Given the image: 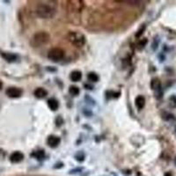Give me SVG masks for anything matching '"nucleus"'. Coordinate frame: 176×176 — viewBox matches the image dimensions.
Wrapping results in <instances>:
<instances>
[{"label": "nucleus", "instance_id": "1", "mask_svg": "<svg viewBox=\"0 0 176 176\" xmlns=\"http://www.w3.org/2000/svg\"><path fill=\"white\" fill-rule=\"evenodd\" d=\"M35 12L37 16L42 19H51L56 15V10L49 4H40L37 5Z\"/></svg>", "mask_w": 176, "mask_h": 176}, {"label": "nucleus", "instance_id": "2", "mask_svg": "<svg viewBox=\"0 0 176 176\" xmlns=\"http://www.w3.org/2000/svg\"><path fill=\"white\" fill-rule=\"evenodd\" d=\"M49 34L46 32H38L34 34L33 36V38L31 40V45L32 47H41V46H43L46 43H48L49 42Z\"/></svg>", "mask_w": 176, "mask_h": 176}, {"label": "nucleus", "instance_id": "3", "mask_svg": "<svg viewBox=\"0 0 176 176\" xmlns=\"http://www.w3.org/2000/svg\"><path fill=\"white\" fill-rule=\"evenodd\" d=\"M68 40L71 43L76 47H83L86 44V36L79 32H70L68 34Z\"/></svg>", "mask_w": 176, "mask_h": 176}, {"label": "nucleus", "instance_id": "4", "mask_svg": "<svg viewBox=\"0 0 176 176\" xmlns=\"http://www.w3.org/2000/svg\"><path fill=\"white\" fill-rule=\"evenodd\" d=\"M64 51L60 48H52L48 52V58L52 62H59L64 57Z\"/></svg>", "mask_w": 176, "mask_h": 176}, {"label": "nucleus", "instance_id": "5", "mask_svg": "<svg viewBox=\"0 0 176 176\" xmlns=\"http://www.w3.org/2000/svg\"><path fill=\"white\" fill-rule=\"evenodd\" d=\"M22 90L20 88L14 87V86H12L6 89L5 91V94L9 97V98H20V96L22 95Z\"/></svg>", "mask_w": 176, "mask_h": 176}, {"label": "nucleus", "instance_id": "6", "mask_svg": "<svg viewBox=\"0 0 176 176\" xmlns=\"http://www.w3.org/2000/svg\"><path fill=\"white\" fill-rule=\"evenodd\" d=\"M151 87L156 93L157 95H161V83L159 78H152V82H151Z\"/></svg>", "mask_w": 176, "mask_h": 176}, {"label": "nucleus", "instance_id": "7", "mask_svg": "<svg viewBox=\"0 0 176 176\" xmlns=\"http://www.w3.org/2000/svg\"><path fill=\"white\" fill-rule=\"evenodd\" d=\"M0 56L5 59L6 62L8 63H13L17 59H18V56L14 53H11V52H4L1 51L0 52Z\"/></svg>", "mask_w": 176, "mask_h": 176}, {"label": "nucleus", "instance_id": "8", "mask_svg": "<svg viewBox=\"0 0 176 176\" xmlns=\"http://www.w3.org/2000/svg\"><path fill=\"white\" fill-rule=\"evenodd\" d=\"M61 142V139L60 137L57 136H54V135H51L48 137L47 139V143H48V145L51 148H56L59 145V144Z\"/></svg>", "mask_w": 176, "mask_h": 176}, {"label": "nucleus", "instance_id": "9", "mask_svg": "<svg viewBox=\"0 0 176 176\" xmlns=\"http://www.w3.org/2000/svg\"><path fill=\"white\" fill-rule=\"evenodd\" d=\"M23 159H24V154L20 152H12L10 155V161L13 164L20 163L23 160Z\"/></svg>", "mask_w": 176, "mask_h": 176}, {"label": "nucleus", "instance_id": "10", "mask_svg": "<svg viewBox=\"0 0 176 176\" xmlns=\"http://www.w3.org/2000/svg\"><path fill=\"white\" fill-rule=\"evenodd\" d=\"M135 105L137 107V109L141 110L144 108V107L145 106V99L142 95H139L137 96L136 100H135Z\"/></svg>", "mask_w": 176, "mask_h": 176}, {"label": "nucleus", "instance_id": "11", "mask_svg": "<svg viewBox=\"0 0 176 176\" xmlns=\"http://www.w3.org/2000/svg\"><path fill=\"white\" fill-rule=\"evenodd\" d=\"M34 96L36 97V98L38 99H43L45 98L46 96H47V94H48V92L42 87H39L37 88V89H35V91H34Z\"/></svg>", "mask_w": 176, "mask_h": 176}, {"label": "nucleus", "instance_id": "12", "mask_svg": "<svg viewBox=\"0 0 176 176\" xmlns=\"http://www.w3.org/2000/svg\"><path fill=\"white\" fill-rule=\"evenodd\" d=\"M70 78L73 82H78L82 78V72L79 71H74L70 75Z\"/></svg>", "mask_w": 176, "mask_h": 176}, {"label": "nucleus", "instance_id": "13", "mask_svg": "<svg viewBox=\"0 0 176 176\" xmlns=\"http://www.w3.org/2000/svg\"><path fill=\"white\" fill-rule=\"evenodd\" d=\"M48 106L52 111L57 110L59 108V102L54 98H50L48 100Z\"/></svg>", "mask_w": 176, "mask_h": 176}, {"label": "nucleus", "instance_id": "14", "mask_svg": "<svg viewBox=\"0 0 176 176\" xmlns=\"http://www.w3.org/2000/svg\"><path fill=\"white\" fill-rule=\"evenodd\" d=\"M69 93L72 96H78L79 94V88L78 86H71L69 88Z\"/></svg>", "mask_w": 176, "mask_h": 176}, {"label": "nucleus", "instance_id": "15", "mask_svg": "<svg viewBox=\"0 0 176 176\" xmlns=\"http://www.w3.org/2000/svg\"><path fill=\"white\" fill-rule=\"evenodd\" d=\"M87 78L91 82H97L99 80V76L95 72H89L87 74Z\"/></svg>", "mask_w": 176, "mask_h": 176}, {"label": "nucleus", "instance_id": "16", "mask_svg": "<svg viewBox=\"0 0 176 176\" xmlns=\"http://www.w3.org/2000/svg\"><path fill=\"white\" fill-rule=\"evenodd\" d=\"M147 42V40L144 39V40H142V41H140L139 42H138V44H137V49H142L144 46H145V44H146Z\"/></svg>", "mask_w": 176, "mask_h": 176}, {"label": "nucleus", "instance_id": "17", "mask_svg": "<svg viewBox=\"0 0 176 176\" xmlns=\"http://www.w3.org/2000/svg\"><path fill=\"white\" fill-rule=\"evenodd\" d=\"M32 155H34V156H36L37 159H41V158H44L45 156V154H44V152L43 151H38V152H36L34 154H32Z\"/></svg>", "mask_w": 176, "mask_h": 176}, {"label": "nucleus", "instance_id": "18", "mask_svg": "<svg viewBox=\"0 0 176 176\" xmlns=\"http://www.w3.org/2000/svg\"><path fill=\"white\" fill-rule=\"evenodd\" d=\"M170 104H171V107L173 108H175L176 107V97L175 96H172L171 98H170Z\"/></svg>", "mask_w": 176, "mask_h": 176}, {"label": "nucleus", "instance_id": "19", "mask_svg": "<svg viewBox=\"0 0 176 176\" xmlns=\"http://www.w3.org/2000/svg\"><path fill=\"white\" fill-rule=\"evenodd\" d=\"M144 27H143L142 29L139 30V33H137V34H136V36H137V37H139V36L143 34V31H144Z\"/></svg>", "mask_w": 176, "mask_h": 176}, {"label": "nucleus", "instance_id": "20", "mask_svg": "<svg viewBox=\"0 0 176 176\" xmlns=\"http://www.w3.org/2000/svg\"><path fill=\"white\" fill-rule=\"evenodd\" d=\"M2 88H3V82H2V81L0 80V90H1Z\"/></svg>", "mask_w": 176, "mask_h": 176}]
</instances>
